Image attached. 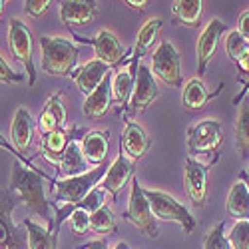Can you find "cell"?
Segmentation results:
<instances>
[{
  "label": "cell",
  "mask_w": 249,
  "mask_h": 249,
  "mask_svg": "<svg viewBox=\"0 0 249 249\" xmlns=\"http://www.w3.org/2000/svg\"><path fill=\"white\" fill-rule=\"evenodd\" d=\"M106 172H108L106 163H102V165H96L94 170H88L86 174H80V176H74V178L52 179V178L46 176V181L50 183L52 196L58 201L56 205L52 203L54 212H56L54 213V231L60 233L62 223L68 221L70 213L78 207V203L102 181V178L106 176Z\"/></svg>",
  "instance_id": "cell-1"
},
{
  "label": "cell",
  "mask_w": 249,
  "mask_h": 249,
  "mask_svg": "<svg viewBox=\"0 0 249 249\" xmlns=\"http://www.w3.org/2000/svg\"><path fill=\"white\" fill-rule=\"evenodd\" d=\"M12 154H14L16 161H14L12 176H10V190L28 205V210L32 213L44 217L46 225L50 230H54L52 203L46 199V194H44L46 176L40 174L34 165L24 156H20L14 148H12Z\"/></svg>",
  "instance_id": "cell-2"
},
{
  "label": "cell",
  "mask_w": 249,
  "mask_h": 249,
  "mask_svg": "<svg viewBox=\"0 0 249 249\" xmlns=\"http://www.w3.org/2000/svg\"><path fill=\"white\" fill-rule=\"evenodd\" d=\"M42 50V70L50 76H72L80 48L68 38L62 36H40Z\"/></svg>",
  "instance_id": "cell-3"
},
{
  "label": "cell",
  "mask_w": 249,
  "mask_h": 249,
  "mask_svg": "<svg viewBox=\"0 0 249 249\" xmlns=\"http://www.w3.org/2000/svg\"><path fill=\"white\" fill-rule=\"evenodd\" d=\"M22 201L10 188L0 190V249H26L28 233L26 227L16 225L12 212Z\"/></svg>",
  "instance_id": "cell-4"
},
{
  "label": "cell",
  "mask_w": 249,
  "mask_h": 249,
  "mask_svg": "<svg viewBox=\"0 0 249 249\" xmlns=\"http://www.w3.org/2000/svg\"><path fill=\"white\" fill-rule=\"evenodd\" d=\"M143 192H146V197L150 201L152 213L156 215V219L178 223L185 235L196 231L194 215L190 213L188 207L181 205L174 196H170L168 192H161V190H143Z\"/></svg>",
  "instance_id": "cell-5"
},
{
  "label": "cell",
  "mask_w": 249,
  "mask_h": 249,
  "mask_svg": "<svg viewBox=\"0 0 249 249\" xmlns=\"http://www.w3.org/2000/svg\"><path fill=\"white\" fill-rule=\"evenodd\" d=\"M126 221H130L132 225H136L138 230L146 235V237H152L156 239L160 235V230H158V219L156 215L152 213V207H150V201L146 197V192L140 185L138 178H132V185H130V201H128V210L124 212L122 215Z\"/></svg>",
  "instance_id": "cell-6"
},
{
  "label": "cell",
  "mask_w": 249,
  "mask_h": 249,
  "mask_svg": "<svg viewBox=\"0 0 249 249\" xmlns=\"http://www.w3.org/2000/svg\"><path fill=\"white\" fill-rule=\"evenodd\" d=\"M152 72L163 84H168L172 88H181L183 76H181L179 52L176 50V46L170 40H161L158 44V48L152 56Z\"/></svg>",
  "instance_id": "cell-7"
},
{
  "label": "cell",
  "mask_w": 249,
  "mask_h": 249,
  "mask_svg": "<svg viewBox=\"0 0 249 249\" xmlns=\"http://www.w3.org/2000/svg\"><path fill=\"white\" fill-rule=\"evenodd\" d=\"M8 48L12 56L26 68L28 86L36 84V68L32 62V34L28 26L18 18H12L8 22Z\"/></svg>",
  "instance_id": "cell-8"
},
{
  "label": "cell",
  "mask_w": 249,
  "mask_h": 249,
  "mask_svg": "<svg viewBox=\"0 0 249 249\" xmlns=\"http://www.w3.org/2000/svg\"><path fill=\"white\" fill-rule=\"evenodd\" d=\"M158 98H160V88H158L156 76L152 74V68H148L146 64H142L140 62L132 98H130L128 108L124 110L126 112V122L132 120V116H136L140 112H146Z\"/></svg>",
  "instance_id": "cell-9"
},
{
  "label": "cell",
  "mask_w": 249,
  "mask_h": 249,
  "mask_svg": "<svg viewBox=\"0 0 249 249\" xmlns=\"http://www.w3.org/2000/svg\"><path fill=\"white\" fill-rule=\"evenodd\" d=\"M221 142H223V126H221V122H217L213 118L201 120L188 130V152H190V156L213 154L219 150Z\"/></svg>",
  "instance_id": "cell-10"
},
{
  "label": "cell",
  "mask_w": 249,
  "mask_h": 249,
  "mask_svg": "<svg viewBox=\"0 0 249 249\" xmlns=\"http://www.w3.org/2000/svg\"><path fill=\"white\" fill-rule=\"evenodd\" d=\"M217 160H219V156L213 158V161H210V163H201L194 156H188L183 161L185 192H188V196H190V199L194 201L196 207L205 205V199H207V174H210V168Z\"/></svg>",
  "instance_id": "cell-11"
},
{
  "label": "cell",
  "mask_w": 249,
  "mask_h": 249,
  "mask_svg": "<svg viewBox=\"0 0 249 249\" xmlns=\"http://www.w3.org/2000/svg\"><path fill=\"white\" fill-rule=\"evenodd\" d=\"M225 32V24L219 18H212L207 26L199 32L197 36V44H196V54H197V76L201 78L210 66V62L217 50V42L221 34Z\"/></svg>",
  "instance_id": "cell-12"
},
{
  "label": "cell",
  "mask_w": 249,
  "mask_h": 249,
  "mask_svg": "<svg viewBox=\"0 0 249 249\" xmlns=\"http://www.w3.org/2000/svg\"><path fill=\"white\" fill-rule=\"evenodd\" d=\"M98 16L96 0H60V20L70 30L84 28Z\"/></svg>",
  "instance_id": "cell-13"
},
{
  "label": "cell",
  "mask_w": 249,
  "mask_h": 249,
  "mask_svg": "<svg viewBox=\"0 0 249 249\" xmlns=\"http://www.w3.org/2000/svg\"><path fill=\"white\" fill-rule=\"evenodd\" d=\"M134 165H136V161H132L126 154L120 150L118 156H116V160L110 163L106 176L102 178V181H100L98 185H100L102 190H106V192L112 196V199H116L118 194H120L124 188H126V183L132 179Z\"/></svg>",
  "instance_id": "cell-14"
},
{
  "label": "cell",
  "mask_w": 249,
  "mask_h": 249,
  "mask_svg": "<svg viewBox=\"0 0 249 249\" xmlns=\"http://www.w3.org/2000/svg\"><path fill=\"white\" fill-rule=\"evenodd\" d=\"M138 66L140 60L132 56V60L126 66H118V70L112 74V92H114V102L120 106V114L122 110L128 108L134 86H136V74H138Z\"/></svg>",
  "instance_id": "cell-15"
},
{
  "label": "cell",
  "mask_w": 249,
  "mask_h": 249,
  "mask_svg": "<svg viewBox=\"0 0 249 249\" xmlns=\"http://www.w3.org/2000/svg\"><path fill=\"white\" fill-rule=\"evenodd\" d=\"M90 44L94 46L96 60L108 64L110 68L124 64V60H126L128 54H130V52H126L122 48L118 36L114 32H110V30H100L98 36L94 40H90Z\"/></svg>",
  "instance_id": "cell-16"
},
{
  "label": "cell",
  "mask_w": 249,
  "mask_h": 249,
  "mask_svg": "<svg viewBox=\"0 0 249 249\" xmlns=\"http://www.w3.org/2000/svg\"><path fill=\"white\" fill-rule=\"evenodd\" d=\"M150 146H152V140L146 134V130H143L140 124L128 120L126 126H124V134L120 138V150L132 161H140L143 156L148 154Z\"/></svg>",
  "instance_id": "cell-17"
},
{
  "label": "cell",
  "mask_w": 249,
  "mask_h": 249,
  "mask_svg": "<svg viewBox=\"0 0 249 249\" xmlns=\"http://www.w3.org/2000/svg\"><path fill=\"white\" fill-rule=\"evenodd\" d=\"M110 72H112V68L108 64H104V62H100V60L94 58V60L86 62L84 66L76 68L72 72V80H74L76 88L82 94H84V96H88V94H92L102 84L104 78H106Z\"/></svg>",
  "instance_id": "cell-18"
},
{
  "label": "cell",
  "mask_w": 249,
  "mask_h": 249,
  "mask_svg": "<svg viewBox=\"0 0 249 249\" xmlns=\"http://www.w3.org/2000/svg\"><path fill=\"white\" fill-rule=\"evenodd\" d=\"M112 74L110 72L106 78H104L102 84L86 96L84 100V106H82V110H84V116L90 118V120H100L108 114L110 110V104L114 100V92H112Z\"/></svg>",
  "instance_id": "cell-19"
},
{
  "label": "cell",
  "mask_w": 249,
  "mask_h": 249,
  "mask_svg": "<svg viewBox=\"0 0 249 249\" xmlns=\"http://www.w3.org/2000/svg\"><path fill=\"white\" fill-rule=\"evenodd\" d=\"M12 146L14 150L24 156L30 152V143H32V134H34V120H32V114L20 106L16 112H14V118H12Z\"/></svg>",
  "instance_id": "cell-20"
},
{
  "label": "cell",
  "mask_w": 249,
  "mask_h": 249,
  "mask_svg": "<svg viewBox=\"0 0 249 249\" xmlns=\"http://www.w3.org/2000/svg\"><path fill=\"white\" fill-rule=\"evenodd\" d=\"M108 143H110V132L106 130H92L86 132L80 140V148L84 154L86 161L90 165H102L108 158Z\"/></svg>",
  "instance_id": "cell-21"
},
{
  "label": "cell",
  "mask_w": 249,
  "mask_h": 249,
  "mask_svg": "<svg viewBox=\"0 0 249 249\" xmlns=\"http://www.w3.org/2000/svg\"><path fill=\"white\" fill-rule=\"evenodd\" d=\"M90 168V163L86 161L84 154H82V148H80V142L72 140L68 143L66 152L60 156L58 163H56V172L60 178H74V176H80V174H86Z\"/></svg>",
  "instance_id": "cell-22"
},
{
  "label": "cell",
  "mask_w": 249,
  "mask_h": 249,
  "mask_svg": "<svg viewBox=\"0 0 249 249\" xmlns=\"http://www.w3.org/2000/svg\"><path fill=\"white\" fill-rule=\"evenodd\" d=\"M225 210H227V215L233 217L235 221L249 219V188L245 179H239L231 185L225 199Z\"/></svg>",
  "instance_id": "cell-23"
},
{
  "label": "cell",
  "mask_w": 249,
  "mask_h": 249,
  "mask_svg": "<svg viewBox=\"0 0 249 249\" xmlns=\"http://www.w3.org/2000/svg\"><path fill=\"white\" fill-rule=\"evenodd\" d=\"M80 128H72V130H64V128H58L54 132H50L48 136H44L42 140V156L50 161V163H58L60 156L66 152L68 143L74 140L72 136L78 132Z\"/></svg>",
  "instance_id": "cell-24"
},
{
  "label": "cell",
  "mask_w": 249,
  "mask_h": 249,
  "mask_svg": "<svg viewBox=\"0 0 249 249\" xmlns=\"http://www.w3.org/2000/svg\"><path fill=\"white\" fill-rule=\"evenodd\" d=\"M221 90H215V92H210L203 82L199 78H192L188 84L183 86V94H181V102L183 106L188 110H203L207 106V102H210L212 98H215Z\"/></svg>",
  "instance_id": "cell-25"
},
{
  "label": "cell",
  "mask_w": 249,
  "mask_h": 249,
  "mask_svg": "<svg viewBox=\"0 0 249 249\" xmlns=\"http://www.w3.org/2000/svg\"><path fill=\"white\" fill-rule=\"evenodd\" d=\"M174 24L196 28L203 14V0H174Z\"/></svg>",
  "instance_id": "cell-26"
},
{
  "label": "cell",
  "mask_w": 249,
  "mask_h": 249,
  "mask_svg": "<svg viewBox=\"0 0 249 249\" xmlns=\"http://www.w3.org/2000/svg\"><path fill=\"white\" fill-rule=\"evenodd\" d=\"M28 233V249H58V231L50 230V227H42L34 223L30 217L24 219L22 223Z\"/></svg>",
  "instance_id": "cell-27"
},
{
  "label": "cell",
  "mask_w": 249,
  "mask_h": 249,
  "mask_svg": "<svg viewBox=\"0 0 249 249\" xmlns=\"http://www.w3.org/2000/svg\"><path fill=\"white\" fill-rule=\"evenodd\" d=\"M161 26H163V20L160 18H150L146 24H143L136 36V46H134V58L142 60L143 54H148L152 50V46L156 44V40L161 32Z\"/></svg>",
  "instance_id": "cell-28"
},
{
  "label": "cell",
  "mask_w": 249,
  "mask_h": 249,
  "mask_svg": "<svg viewBox=\"0 0 249 249\" xmlns=\"http://www.w3.org/2000/svg\"><path fill=\"white\" fill-rule=\"evenodd\" d=\"M239 114H237V122H235V138H237V148H239V156L243 160H247L249 156V98L239 102Z\"/></svg>",
  "instance_id": "cell-29"
},
{
  "label": "cell",
  "mask_w": 249,
  "mask_h": 249,
  "mask_svg": "<svg viewBox=\"0 0 249 249\" xmlns=\"http://www.w3.org/2000/svg\"><path fill=\"white\" fill-rule=\"evenodd\" d=\"M90 230L94 233H102V235H114L116 233V230H118L116 215L108 205H102L100 210L90 213Z\"/></svg>",
  "instance_id": "cell-30"
},
{
  "label": "cell",
  "mask_w": 249,
  "mask_h": 249,
  "mask_svg": "<svg viewBox=\"0 0 249 249\" xmlns=\"http://www.w3.org/2000/svg\"><path fill=\"white\" fill-rule=\"evenodd\" d=\"M203 249H231V243L225 235V221H219L205 233Z\"/></svg>",
  "instance_id": "cell-31"
},
{
  "label": "cell",
  "mask_w": 249,
  "mask_h": 249,
  "mask_svg": "<svg viewBox=\"0 0 249 249\" xmlns=\"http://www.w3.org/2000/svg\"><path fill=\"white\" fill-rule=\"evenodd\" d=\"M233 249H249V219H237L227 233Z\"/></svg>",
  "instance_id": "cell-32"
},
{
  "label": "cell",
  "mask_w": 249,
  "mask_h": 249,
  "mask_svg": "<svg viewBox=\"0 0 249 249\" xmlns=\"http://www.w3.org/2000/svg\"><path fill=\"white\" fill-rule=\"evenodd\" d=\"M68 225H70L74 235H78V237L86 235L90 231V213L84 210V207H76L68 217Z\"/></svg>",
  "instance_id": "cell-33"
},
{
  "label": "cell",
  "mask_w": 249,
  "mask_h": 249,
  "mask_svg": "<svg viewBox=\"0 0 249 249\" xmlns=\"http://www.w3.org/2000/svg\"><path fill=\"white\" fill-rule=\"evenodd\" d=\"M247 46H249V42L239 34V30H231L225 38V52H227V56H230L231 62H237Z\"/></svg>",
  "instance_id": "cell-34"
},
{
  "label": "cell",
  "mask_w": 249,
  "mask_h": 249,
  "mask_svg": "<svg viewBox=\"0 0 249 249\" xmlns=\"http://www.w3.org/2000/svg\"><path fill=\"white\" fill-rule=\"evenodd\" d=\"M106 194H108L106 190H102L100 185H96V188L78 203V207H84L88 213H94L96 210H100L102 205H106Z\"/></svg>",
  "instance_id": "cell-35"
},
{
  "label": "cell",
  "mask_w": 249,
  "mask_h": 249,
  "mask_svg": "<svg viewBox=\"0 0 249 249\" xmlns=\"http://www.w3.org/2000/svg\"><path fill=\"white\" fill-rule=\"evenodd\" d=\"M36 130L42 136H48L50 132L58 130V122H56V118H54V114H52V110L48 106L42 110V114H40V118L36 122Z\"/></svg>",
  "instance_id": "cell-36"
},
{
  "label": "cell",
  "mask_w": 249,
  "mask_h": 249,
  "mask_svg": "<svg viewBox=\"0 0 249 249\" xmlns=\"http://www.w3.org/2000/svg\"><path fill=\"white\" fill-rule=\"evenodd\" d=\"M54 4V0H26L24 2V12L32 18H40V16H44L50 6Z\"/></svg>",
  "instance_id": "cell-37"
},
{
  "label": "cell",
  "mask_w": 249,
  "mask_h": 249,
  "mask_svg": "<svg viewBox=\"0 0 249 249\" xmlns=\"http://www.w3.org/2000/svg\"><path fill=\"white\" fill-rule=\"evenodd\" d=\"M0 82H2V84H18V82H24V76L14 72L6 64V60L2 56H0Z\"/></svg>",
  "instance_id": "cell-38"
},
{
  "label": "cell",
  "mask_w": 249,
  "mask_h": 249,
  "mask_svg": "<svg viewBox=\"0 0 249 249\" xmlns=\"http://www.w3.org/2000/svg\"><path fill=\"white\" fill-rule=\"evenodd\" d=\"M237 30H239V34L247 40L249 42V6L241 12V16H239V22H237Z\"/></svg>",
  "instance_id": "cell-39"
},
{
  "label": "cell",
  "mask_w": 249,
  "mask_h": 249,
  "mask_svg": "<svg viewBox=\"0 0 249 249\" xmlns=\"http://www.w3.org/2000/svg\"><path fill=\"white\" fill-rule=\"evenodd\" d=\"M235 64L239 66V70H241L245 76H249V46L245 48V52L239 56V60L235 62Z\"/></svg>",
  "instance_id": "cell-40"
},
{
  "label": "cell",
  "mask_w": 249,
  "mask_h": 249,
  "mask_svg": "<svg viewBox=\"0 0 249 249\" xmlns=\"http://www.w3.org/2000/svg\"><path fill=\"white\" fill-rule=\"evenodd\" d=\"M82 249H110L108 247V241L106 239H94L86 245H82Z\"/></svg>",
  "instance_id": "cell-41"
},
{
  "label": "cell",
  "mask_w": 249,
  "mask_h": 249,
  "mask_svg": "<svg viewBox=\"0 0 249 249\" xmlns=\"http://www.w3.org/2000/svg\"><path fill=\"white\" fill-rule=\"evenodd\" d=\"M126 4L134 10H143L148 6V0H126Z\"/></svg>",
  "instance_id": "cell-42"
},
{
  "label": "cell",
  "mask_w": 249,
  "mask_h": 249,
  "mask_svg": "<svg viewBox=\"0 0 249 249\" xmlns=\"http://www.w3.org/2000/svg\"><path fill=\"white\" fill-rule=\"evenodd\" d=\"M114 249H130V245H128V243H124V241H118Z\"/></svg>",
  "instance_id": "cell-43"
},
{
  "label": "cell",
  "mask_w": 249,
  "mask_h": 249,
  "mask_svg": "<svg viewBox=\"0 0 249 249\" xmlns=\"http://www.w3.org/2000/svg\"><path fill=\"white\" fill-rule=\"evenodd\" d=\"M4 2H6V0H0V18H2V10H4Z\"/></svg>",
  "instance_id": "cell-44"
},
{
  "label": "cell",
  "mask_w": 249,
  "mask_h": 249,
  "mask_svg": "<svg viewBox=\"0 0 249 249\" xmlns=\"http://www.w3.org/2000/svg\"><path fill=\"white\" fill-rule=\"evenodd\" d=\"M241 178H245V179H247V181H249V168H247V170H245V172H241Z\"/></svg>",
  "instance_id": "cell-45"
},
{
  "label": "cell",
  "mask_w": 249,
  "mask_h": 249,
  "mask_svg": "<svg viewBox=\"0 0 249 249\" xmlns=\"http://www.w3.org/2000/svg\"><path fill=\"white\" fill-rule=\"evenodd\" d=\"M239 178H241V176H239ZM241 179H245V178H241ZM245 181H247V179H245ZM247 188H249V181H247Z\"/></svg>",
  "instance_id": "cell-46"
},
{
  "label": "cell",
  "mask_w": 249,
  "mask_h": 249,
  "mask_svg": "<svg viewBox=\"0 0 249 249\" xmlns=\"http://www.w3.org/2000/svg\"><path fill=\"white\" fill-rule=\"evenodd\" d=\"M245 92H249V86H247V88H245V90H243V94H245Z\"/></svg>",
  "instance_id": "cell-47"
},
{
  "label": "cell",
  "mask_w": 249,
  "mask_h": 249,
  "mask_svg": "<svg viewBox=\"0 0 249 249\" xmlns=\"http://www.w3.org/2000/svg\"><path fill=\"white\" fill-rule=\"evenodd\" d=\"M78 249H82V247H78Z\"/></svg>",
  "instance_id": "cell-48"
}]
</instances>
